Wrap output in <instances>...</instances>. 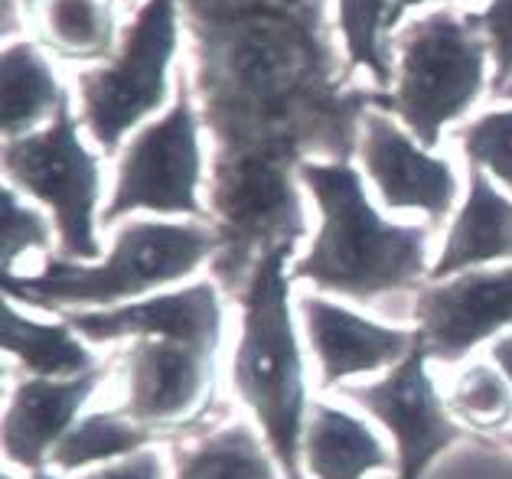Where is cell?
<instances>
[{
    "label": "cell",
    "instance_id": "obj_29",
    "mask_svg": "<svg viewBox=\"0 0 512 479\" xmlns=\"http://www.w3.org/2000/svg\"><path fill=\"white\" fill-rule=\"evenodd\" d=\"M490 359H493L496 369L506 375V382L512 385V330L493 339V346H490Z\"/></svg>",
    "mask_w": 512,
    "mask_h": 479
},
{
    "label": "cell",
    "instance_id": "obj_1",
    "mask_svg": "<svg viewBox=\"0 0 512 479\" xmlns=\"http://www.w3.org/2000/svg\"><path fill=\"white\" fill-rule=\"evenodd\" d=\"M297 180L317 203L320 229L307 255L291 264V281H310L323 294L366 304L431 277V229L385 219L356 167L346 160H304Z\"/></svg>",
    "mask_w": 512,
    "mask_h": 479
},
{
    "label": "cell",
    "instance_id": "obj_9",
    "mask_svg": "<svg viewBox=\"0 0 512 479\" xmlns=\"http://www.w3.org/2000/svg\"><path fill=\"white\" fill-rule=\"evenodd\" d=\"M212 212L222 222V251L229 264L222 268V281L229 284L235 261L248 268L268 251L294 245L304 232V212L287 173L265 157H235L222 154L212 176Z\"/></svg>",
    "mask_w": 512,
    "mask_h": 479
},
{
    "label": "cell",
    "instance_id": "obj_32",
    "mask_svg": "<svg viewBox=\"0 0 512 479\" xmlns=\"http://www.w3.org/2000/svg\"><path fill=\"white\" fill-rule=\"evenodd\" d=\"M499 98H509V102H512V82H509V85L503 88V92H499Z\"/></svg>",
    "mask_w": 512,
    "mask_h": 479
},
{
    "label": "cell",
    "instance_id": "obj_15",
    "mask_svg": "<svg viewBox=\"0 0 512 479\" xmlns=\"http://www.w3.org/2000/svg\"><path fill=\"white\" fill-rule=\"evenodd\" d=\"M105 378V365L72 378H43L27 375L17 378L10 388L4 411V457L20 470H43L53 463V450L82 418L85 405L92 401Z\"/></svg>",
    "mask_w": 512,
    "mask_h": 479
},
{
    "label": "cell",
    "instance_id": "obj_21",
    "mask_svg": "<svg viewBox=\"0 0 512 479\" xmlns=\"http://www.w3.org/2000/svg\"><path fill=\"white\" fill-rule=\"evenodd\" d=\"M4 352L14 356L30 375L43 378H72L98 365L89 343L66 320H33L10 297L4 304Z\"/></svg>",
    "mask_w": 512,
    "mask_h": 479
},
{
    "label": "cell",
    "instance_id": "obj_25",
    "mask_svg": "<svg viewBox=\"0 0 512 479\" xmlns=\"http://www.w3.org/2000/svg\"><path fill=\"white\" fill-rule=\"evenodd\" d=\"M470 167L490 173L512 196V108H490L457 131Z\"/></svg>",
    "mask_w": 512,
    "mask_h": 479
},
{
    "label": "cell",
    "instance_id": "obj_5",
    "mask_svg": "<svg viewBox=\"0 0 512 479\" xmlns=\"http://www.w3.org/2000/svg\"><path fill=\"white\" fill-rule=\"evenodd\" d=\"M177 43V0H144L115 59L79 72V121L102 154L115 157L124 137L167 105Z\"/></svg>",
    "mask_w": 512,
    "mask_h": 479
},
{
    "label": "cell",
    "instance_id": "obj_4",
    "mask_svg": "<svg viewBox=\"0 0 512 479\" xmlns=\"http://www.w3.org/2000/svg\"><path fill=\"white\" fill-rule=\"evenodd\" d=\"M486 59L490 46L473 14H421L395 36L392 98L385 105L421 147L431 150L441 144L444 128H451L480 102L486 88Z\"/></svg>",
    "mask_w": 512,
    "mask_h": 479
},
{
    "label": "cell",
    "instance_id": "obj_17",
    "mask_svg": "<svg viewBox=\"0 0 512 479\" xmlns=\"http://www.w3.org/2000/svg\"><path fill=\"white\" fill-rule=\"evenodd\" d=\"M301 463L310 479H366L395 470V453L369 421L330 401H314L304 424Z\"/></svg>",
    "mask_w": 512,
    "mask_h": 479
},
{
    "label": "cell",
    "instance_id": "obj_18",
    "mask_svg": "<svg viewBox=\"0 0 512 479\" xmlns=\"http://www.w3.org/2000/svg\"><path fill=\"white\" fill-rule=\"evenodd\" d=\"M69 95L62 88L53 62L33 40H14L4 49V137H27L46 128Z\"/></svg>",
    "mask_w": 512,
    "mask_h": 479
},
{
    "label": "cell",
    "instance_id": "obj_2",
    "mask_svg": "<svg viewBox=\"0 0 512 479\" xmlns=\"http://www.w3.org/2000/svg\"><path fill=\"white\" fill-rule=\"evenodd\" d=\"M291 255L294 245L274 248L248 274L229 378L242 405L255 414L284 479H307L301 440L314 401H307L304 352L291 317Z\"/></svg>",
    "mask_w": 512,
    "mask_h": 479
},
{
    "label": "cell",
    "instance_id": "obj_10",
    "mask_svg": "<svg viewBox=\"0 0 512 479\" xmlns=\"http://www.w3.org/2000/svg\"><path fill=\"white\" fill-rule=\"evenodd\" d=\"M428 352L418 343L376 382L346 385V398L376 418L395 444V479H421L428 466L464 437L451 405L428 372Z\"/></svg>",
    "mask_w": 512,
    "mask_h": 479
},
{
    "label": "cell",
    "instance_id": "obj_27",
    "mask_svg": "<svg viewBox=\"0 0 512 479\" xmlns=\"http://www.w3.org/2000/svg\"><path fill=\"white\" fill-rule=\"evenodd\" d=\"M480 33L486 36L493 59V92L499 95L512 82V0H490L480 14H473Z\"/></svg>",
    "mask_w": 512,
    "mask_h": 479
},
{
    "label": "cell",
    "instance_id": "obj_12",
    "mask_svg": "<svg viewBox=\"0 0 512 479\" xmlns=\"http://www.w3.org/2000/svg\"><path fill=\"white\" fill-rule=\"evenodd\" d=\"M359 163L385 209L424 212L441 222L460 196L454 163L434 157L385 111H369L359 131Z\"/></svg>",
    "mask_w": 512,
    "mask_h": 479
},
{
    "label": "cell",
    "instance_id": "obj_20",
    "mask_svg": "<svg viewBox=\"0 0 512 479\" xmlns=\"http://www.w3.org/2000/svg\"><path fill=\"white\" fill-rule=\"evenodd\" d=\"M173 479H284L265 434L235 421L183 444L173 457Z\"/></svg>",
    "mask_w": 512,
    "mask_h": 479
},
{
    "label": "cell",
    "instance_id": "obj_7",
    "mask_svg": "<svg viewBox=\"0 0 512 479\" xmlns=\"http://www.w3.org/2000/svg\"><path fill=\"white\" fill-rule=\"evenodd\" d=\"M199 193H203V137L183 75L167 115L147 121L124 144L102 222L115 225L134 212L190 216L199 222L206 219Z\"/></svg>",
    "mask_w": 512,
    "mask_h": 479
},
{
    "label": "cell",
    "instance_id": "obj_16",
    "mask_svg": "<svg viewBox=\"0 0 512 479\" xmlns=\"http://www.w3.org/2000/svg\"><path fill=\"white\" fill-rule=\"evenodd\" d=\"M512 261V196L480 167L467 173V193L447 229L441 255L431 264L428 281Z\"/></svg>",
    "mask_w": 512,
    "mask_h": 479
},
{
    "label": "cell",
    "instance_id": "obj_26",
    "mask_svg": "<svg viewBox=\"0 0 512 479\" xmlns=\"http://www.w3.org/2000/svg\"><path fill=\"white\" fill-rule=\"evenodd\" d=\"M0 206H4V248H0V261H4V277H14L23 258L53 245L56 225L36 206L23 203V193L14 186H4Z\"/></svg>",
    "mask_w": 512,
    "mask_h": 479
},
{
    "label": "cell",
    "instance_id": "obj_33",
    "mask_svg": "<svg viewBox=\"0 0 512 479\" xmlns=\"http://www.w3.org/2000/svg\"><path fill=\"white\" fill-rule=\"evenodd\" d=\"M503 440H506V447L512 450V431H506V437H503Z\"/></svg>",
    "mask_w": 512,
    "mask_h": 479
},
{
    "label": "cell",
    "instance_id": "obj_8",
    "mask_svg": "<svg viewBox=\"0 0 512 479\" xmlns=\"http://www.w3.org/2000/svg\"><path fill=\"white\" fill-rule=\"evenodd\" d=\"M216 362L219 352L180 339H128L121 352V411L157 440L186 431L206 418L216 398Z\"/></svg>",
    "mask_w": 512,
    "mask_h": 479
},
{
    "label": "cell",
    "instance_id": "obj_11",
    "mask_svg": "<svg viewBox=\"0 0 512 479\" xmlns=\"http://www.w3.org/2000/svg\"><path fill=\"white\" fill-rule=\"evenodd\" d=\"M512 330V264L421 284L415 294V336L428 359L457 365L486 339Z\"/></svg>",
    "mask_w": 512,
    "mask_h": 479
},
{
    "label": "cell",
    "instance_id": "obj_34",
    "mask_svg": "<svg viewBox=\"0 0 512 479\" xmlns=\"http://www.w3.org/2000/svg\"><path fill=\"white\" fill-rule=\"evenodd\" d=\"M4 7L10 10V7H14V0H4Z\"/></svg>",
    "mask_w": 512,
    "mask_h": 479
},
{
    "label": "cell",
    "instance_id": "obj_23",
    "mask_svg": "<svg viewBox=\"0 0 512 479\" xmlns=\"http://www.w3.org/2000/svg\"><path fill=\"white\" fill-rule=\"evenodd\" d=\"M392 4L395 0H336V23L349 62L366 69L382 88H389L395 75L385 43L392 30Z\"/></svg>",
    "mask_w": 512,
    "mask_h": 479
},
{
    "label": "cell",
    "instance_id": "obj_35",
    "mask_svg": "<svg viewBox=\"0 0 512 479\" xmlns=\"http://www.w3.org/2000/svg\"><path fill=\"white\" fill-rule=\"evenodd\" d=\"M128 4H134V0H128Z\"/></svg>",
    "mask_w": 512,
    "mask_h": 479
},
{
    "label": "cell",
    "instance_id": "obj_13",
    "mask_svg": "<svg viewBox=\"0 0 512 479\" xmlns=\"http://www.w3.org/2000/svg\"><path fill=\"white\" fill-rule=\"evenodd\" d=\"M62 320L85 343H118V339L160 336L193 343L209 352L222 349V330H226L222 294L212 281H196L177 287V291H164L108 310H69L62 313Z\"/></svg>",
    "mask_w": 512,
    "mask_h": 479
},
{
    "label": "cell",
    "instance_id": "obj_3",
    "mask_svg": "<svg viewBox=\"0 0 512 479\" xmlns=\"http://www.w3.org/2000/svg\"><path fill=\"white\" fill-rule=\"evenodd\" d=\"M222 248V232L199 222L128 219L111 251L95 264L46 258L40 274L4 277V291L36 310H108L164 294L186 281Z\"/></svg>",
    "mask_w": 512,
    "mask_h": 479
},
{
    "label": "cell",
    "instance_id": "obj_24",
    "mask_svg": "<svg viewBox=\"0 0 512 479\" xmlns=\"http://www.w3.org/2000/svg\"><path fill=\"white\" fill-rule=\"evenodd\" d=\"M447 405L473 431H506L512 424V385L493 362H473L457 375Z\"/></svg>",
    "mask_w": 512,
    "mask_h": 479
},
{
    "label": "cell",
    "instance_id": "obj_31",
    "mask_svg": "<svg viewBox=\"0 0 512 479\" xmlns=\"http://www.w3.org/2000/svg\"><path fill=\"white\" fill-rule=\"evenodd\" d=\"M30 479H59V476H56V473H49V470H36Z\"/></svg>",
    "mask_w": 512,
    "mask_h": 479
},
{
    "label": "cell",
    "instance_id": "obj_22",
    "mask_svg": "<svg viewBox=\"0 0 512 479\" xmlns=\"http://www.w3.org/2000/svg\"><path fill=\"white\" fill-rule=\"evenodd\" d=\"M154 434L144 431L141 424H134L121 408L115 411H92L82 414L76 427L59 440V447L53 450V466L62 473H85L95 466L115 463L141 453L154 444Z\"/></svg>",
    "mask_w": 512,
    "mask_h": 479
},
{
    "label": "cell",
    "instance_id": "obj_28",
    "mask_svg": "<svg viewBox=\"0 0 512 479\" xmlns=\"http://www.w3.org/2000/svg\"><path fill=\"white\" fill-rule=\"evenodd\" d=\"M79 479H164V460H160L157 450H141L131 453V457L95 466V470H85Z\"/></svg>",
    "mask_w": 512,
    "mask_h": 479
},
{
    "label": "cell",
    "instance_id": "obj_14",
    "mask_svg": "<svg viewBox=\"0 0 512 479\" xmlns=\"http://www.w3.org/2000/svg\"><path fill=\"white\" fill-rule=\"evenodd\" d=\"M297 313L317 359L320 388H340L353 375L389 372L418 343L415 330L369 320L320 294H301Z\"/></svg>",
    "mask_w": 512,
    "mask_h": 479
},
{
    "label": "cell",
    "instance_id": "obj_19",
    "mask_svg": "<svg viewBox=\"0 0 512 479\" xmlns=\"http://www.w3.org/2000/svg\"><path fill=\"white\" fill-rule=\"evenodd\" d=\"M40 43L72 62H102L118 43L115 0H23Z\"/></svg>",
    "mask_w": 512,
    "mask_h": 479
},
{
    "label": "cell",
    "instance_id": "obj_30",
    "mask_svg": "<svg viewBox=\"0 0 512 479\" xmlns=\"http://www.w3.org/2000/svg\"><path fill=\"white\" fill-rule=\"evenodd\" d=\"M424 4H441V0H395V4H392V27H395L398 20H402L405 10H411V7H424Z\"/></svg>",
    "mask_w": 512,
    "mask_h": 479
},
{
    "label": "cell",
    "instance_id": "obj_6",
    "mask_svg": "<svg viewBox=\"0 0 512 479\" xmlns=\"http://www.w3.org/2000/svg\"><path fill=\"white\" fill-rule=\"evenodd\" d=\"M7 186L33 196L49 209L62 258L102 261L98 203H102V160L82 141L79 115L66 105L46 128L4 141Z\"/></svg>",
    "mask_w": 512,
    "mask_h": 479
}]
</instances>
